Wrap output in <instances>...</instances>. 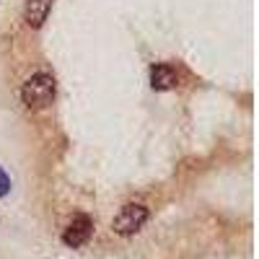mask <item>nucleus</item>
I'll return each mask as SVG.
<instances>
[{"label": "nucleus", "instance_id": "f257e3e1", "mask_svg": "<svg viewBox=\"0 0 259 259\" xmlns=\"http://www.w3.org/2000/svg\"><path fill=\"white\" fill-rule=\"evenodd\" d=\"M55 91H57L55 78L47 75V73H36V75H31L24 83V89H21V99H24V104L29 106V109H41V106L52 104Z\"/></svg>", "mask_w": 259, "mask_h": 259}, {"label": "nucleus", "instance_id": "f03ea898", "mask_svg": "<svg viewBox=\"0 0 259 259\" xmlns=\"http://www.w3.org/2000/svg\"><path fill=\"white\" fill-rule=\"evenodd\" d=\"M145 221H148V207L130 202V205H124V207L117 212L112 228H114V233H119V236H130V233H138V231L145 226Z\"/></svg>", "mask_w": 259, "mask_h": 259}, {"label": "nucleus", "instance_id": "7ed1b4c3", "mask_svg": "<svg viewBox=\"0 0 259 259\" xmlns=\"http://www.w3.org/2000/svg\"><path fill=\"white\" fill-rule=\"evenodd\" d=\"M91 231H94V223H91L89 215H75V218L70 221V226L65 228L62 241L68 246H73V249H78V246H83L85 241L91 239Z\"/></svg>", "mask_w": 259, "mask_h": 259}, {"label": "nucleus", "instance_id": "20e7f679", "mask_svg": "<svg viewBox=\"0 0 259 259\" xmlns=\"http://www.w3.org/2000/svg\"><path fill=\"white\" fill-rule=\"evenodd\" d=\"M50 11H52V0H26V6H24V21H26L31 29H39L47 21Z\"/></svg>", "mask_w": 259, "mask_h": 259}, {"label": "nucleus", "instance_id": "39448f33", "mask_svg": "<svg viewBox=\"0 0 259 259\" xmlns=\"http://www.w3.org/2000/svg\"><path fill=\"white\" fill-rule=\"evenodd\" d=\"M177 73L168 68V65H153L150 68V85H153L156 91H166V89H174L177 85Z\"/></svg>", "mask_w": 259, "mask_h": 259}, {"label": "nucleus", "instance_id": "423d86ee", "mask_svg": "<svg viewBox=\"0 0 259 259\" xmlns=\"http://www.w3.org/2000/svg\"><path fill=\"white\" fill-rule=\"evenodd\" d=\"M8 189H11V179H8V174L3 168H0V197H6L8 194Z\"/></svg>", "mask_w": 259, "mask_h": 259}]
</instances>
